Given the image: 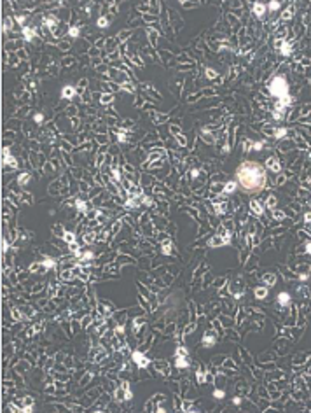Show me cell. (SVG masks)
<instances>
[{"label": "cell", "mask_w": 311, "mask_h": 413, "mask_svg": "<svg viewBox=\"0 0 311 413\" xmlns=\"http://www.w3.org/2000/svg\"><path fill=\"white\" fill-rule=\"evenodd\" d=\"M236 179L243 191L247 193H257L266 184V170L262 165L255 161H245L238 166Z\"/></svg>", "instance_id": "obj_1"}, {"label": "cell", "mask_w": 311, "mask_h": 413, "mask_svg": "<svg viewBox=\"0 0 311 413\" xmlns=\"http://www.w3.org/2000/svg\"><path fill=\"white\" fill-rule=\"evenodd\" d=\"M252 209H254V212H261V209H259V203H252Z\"/></svg>", "instance_id": "obj_2"}]
</instances>
